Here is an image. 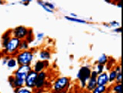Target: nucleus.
<instances>
[{
    "label": "nucleus",
    "mask_w": 123,
    "mask_h": 93,
    "mask_svg": "<svg viewBox=\"0 0 123 93\" xmlns=\"http://www.w3.org/2000/svg\"><path fill=\"white\" fill-rule=\"evenodd\" d=\"M20 41L21 40H20L19 39L12 36L7 44L4 48L5 54L10 55L12 56H14V54H15L14 57H15L19 51V48Z\"/></svg>",
    "instance_id": "nucleus-1"
},
{
    "label": "nucleus",
    "mask_w": 123,
    "mask_h": 93,
    "mask_svg": "<svg viewBox=\"0 0 123 93\" xmlns=\"http://www.w3.org/2000/svg\"><path fill=\"white\" fill-rule=\"evenodd\" d=\"M15 58L19 66L30 65L34 59V54L30 50L19 51Z\"/></svg>",
    "instance_id": "nucleus-2"
},
{
    "label": "nucleus",
    "mask_w": 123,
    "mask_h": 93,
    "mask_svg": "<svg viewBox=\"0 0 123 93\" xmlns=\"http://www.w3.org/2000/svg\"><path fill=\"white\" fill-rule=\"evenodd\" d=\"M30 65H23L19 66V67L15 71L13 76L15 78L21 80H25L27 76L32 70Z\"/></svg>",
    "instance_id": "nucleus-3"
},
{
    "label": "nucleus",
    "mask_w": 123,
    "mask_h": 93,
    "mask_svg": "<svg viewBox=\"0 0 123 93\" xmlns=\"http://www.w3.org/2000/svg\"><path fill=\"white\" fill-rule=\"evenodd\" d=\"M91 71L89 67H81L78 71L77 73V77L81 81V85L82 87H85L86 82L90 78Z\"/></svg>",
    "instance_id": "nucleus-4"
},
{
    "label": "nucleus",
    "mask_w": 123,
    "mask_h": 93,
    "mask_svg": "<svg viewBox=\"0 0 123 93\" xmlns=\"http://www.w3.org/2000/svg\"><path fill=\"white\" fill-rule=\"evenodd\" d=\"M28 31V28L26 27L23 26H18L12 29V35L20 40H25L27 35Z\"/></svg>",
    "instance_id": "nucleus-5"
},
{
    "label": "nucleus",
    "mask_w": 123,
    "mask_h": 93,
    "mask_svg": "<svg viewBox=\"0 0 123 93\" xmlns=\"http://www.w3.org/2000/svg\"><path fill=\"white\" fill-rule=\"evenodd\" d=\"M69 82V79L68 77H62L59 78L55 82L54 86V90L56 92L59 93L64 91V90L67 87Z\"/></svg>",
    "instance_id": "nucleus-6"
},
{
    "label": "nucleus",
    "mask_w": 123,
    "mask_h": 93,
    "mask_svg": "<svg viewBox=\"0 0 123 93\" xmlns=\"http://www.w3.org/2000/svg\"><path fill=\"white\" fill-rule=\"evenodd\" d=\"M37 73L35 72L32 69L27 76L25 80V85L28 89H34L35 86L36 81H37Z\"/></svg>",
    "instance_id": "nucleus-7"
},
{
    "label": "nucleus",
    "mask_w": 123,
    "mask_h": 93,
    "mask_svg": "<svg viewBox=\"0 0 123 93\" xmlns=\"http://www.w3.org/2000/svg\"><path fill=\"white\" fill-rule=\"evenodd\" d=\"M98 74L95 71L91 72L90 78L88 80L87 84V89L89 90L90 91H92L97 86V78L98 76Z\"/></svg>",
    "instance_id": "nucleus-8"
},
{
    "label": "nucleus",
    "mask_w": 123,
    "mask_h": 93,
    "mask_svg": "<svg viewBox=\"0 0 123 93\" xmlns=\"http://www.w3.org/2000/svg\"><path fill=\"white\" fill-rule=\"evenodd\" d=\"M46 78V73L44 71H42L37 74V81H36L35 88L37 89H40L43 87Z\"/></svg>",
    "instance_id": "nucleus-9"
},
{
    "label": "nucleus",
    "mask_w": 123,
    "mask_h": 93,
    "mask_svg": "<svg viewBox=\"0 0 123 93\" xmlns=\"http://www.w3.org/2000/svg\"><path fill=\"white\" fill-rule=\"evenodd\" d=\"M97 85L105 86L109 82L108 75L106 72H102V73L98 75L97 78Z\"/></svg>",
    "instance_id": "nucleus-10"
},
{
    "label": "nucleus",
    "mask_w": 123,
    "mask_h": 93,
    "mask_svg": "<svg viewBox=\"0 0 123 93\" xmlns=\"http://www.w3.org/2000/svg\"><path fill=\"white\" fill-rule=\"evenodd\" d=\"M47 61L38 60L35 63L33 67L32 70L35 72L39 73L40 72L43 71L44 69L47 67Z\"/></svg>",
    "instance_id": "nucleus-11"
},
{
    "label": "nucleus",
    "mask_w": 123,
    "mask_h": 93,
    "mask_svg": "<svg viewBox=\"0 0 123 93\" xmlns=\"http://www.w3.org/2000/svg\"><path fill=\"white\" fill-rule=\"evenodd\" d=\"M12 29H9L7 31H6L3 34L2 36V44L3 48H4L6 44H7V42H9V41L10 40V39L12 37Z\"/></svg>",
    "instance_id": "nucleus-12"
},
{
    "label": "nucleus",
    "mask_w": 123,
    "mask_h": 93,
    "mask_svg": "<svg viewBox=\"0 0 123 93\" xmlns=\"http://www.w3.org/2000/svg\"><path fill=\"white\" fill-rule=\"evenodd\" d=\"M6 65L9 68H14L16 67L18 65V63H17L15 57L10 56L8 61H7V63H6Z\"/></svg>",
    "instance_id": "nucleus-13"
},
{
    "label": "nucleus",
    "mask_w": 123,
    "mask_h": 93,
    "mask_svg": "<svg viewBox=\"0 0 123 93\" xmlns=\"http://www.w3.org/2000/svg\"><path fill=\"white\" fill-rule=\"evenodd\" d=\"M39 56L43 61H47L50 58V54L47 50H42L39 54Z\"/></svg>",
    "instance_id": "nucleus-14"
},
{
    "label": "nucleus",
    "mask_w": 123,
    "mask_h": 93,
    "mask_svg": "<svg viewBox=\"0 0 123 93\" xmlns=\"http://www.w3.org/2000/svg\"><path fill=\"white\" fill-rule=\"evenodd\" d=\"M34 39V33H33V30L31 28H28V33L27 35L26 38L25 40H26L28 42V44H30L31 42H33Z\"/></svg>",
    "instance_id": "nucleus-15"
},
{
    "label": "nucleus",
    "mask_w": 123,
    "mask_h": 93,
    "mask_svg": "<svg viewBox=\"0 0 123 93\" xmlns=\"http://www.w3.org/2000/svg\"><path fill=\"white\" fill-rule=\"evenodd\" d=\"M29 48V44L26 40H21L19 48V51H23V50H27Z\"/></svg>",
    "instance_id": "nucleus-16"
},
{
    "label": "nucleus",
    "mask_w": 123,
    "mask_h": 93,
    "mask_svg": "<svg viewBox=\"0 0 123 93\" xmlns=\"http://www.w3.org/2000/svg\"><path fill=\"white\" fill-rule=\"evenodd\" d=\"M106 90V86L97 85V87L93 90L92 93H103Z\"/></svg>",
    "instance_id": "nucleus-17"
},
{
    "label": "nucleus",
    "mask_w": 123,
    "mask_h": 93,
    "mask_svg": "<svg viewBox=\"0 0 123 93\" xmlns=\"http://www.w3.org/2000/svg\"><path fill=\"white\" fill-rule=\"evenodd\" d=\"M107 61H108V56L105 54L101 55L98 58V64H102V65H104V64L107 63Z\"/></svg>",
    "instance_id": "nucleus-18"
},
{
    "label": "nucleus",
    "mask_w": 123,
    "mask_h": 93,
    "mask_svg": "<svg viewBox=\"0 0 123 93\" xmlns=\"http://www.w3.org/2000/svg\"><path fill=\"white\" fill-rule=\"evenodd\" d=\"M65 19H67V20H70V21L72 22H75L76 23H82V24H85V23H86V21H85L84 20L81 19H78L77 18H72V17H70L68 16H65Z\"/></svg>",
    "instance_id": "nucleus-19"
},
{
    "label": "nucleus",
    "mask_w": 123,
    "mask_h": 93,
    "mask_svg": "<svg viewBox=\"0 0 123 93\" xmlns=\"http://www.w3.org/2000/svg\"><path fill=\"white\" fill-rule=\"evenodd\" d=\"M116 76H117V72L115 70H112L110 73V75L108 76V80L109 82H112L116 80Z\"/></svg>",
    "instance_id": "nucleus-20"
},
{
    "label": "nucleus",
    "mask_w": 123,
    "mask_h": 93,
    "mask_svg": "<svg viewBox=\"0 0 123 93\" xmlns=\"http://www.w3.org/2000/svg\"><path fill=\"white\" fill-rule=\"evenodd\" d=\"M37 4H38L39 5H40L41 7H42L43 9H44V10L45 11H46L47 12H50V13H52V12H53V11L52 10H50V9H49L48 7H47V6H45V5L44 4V2L43 1H37Z\"/></svg>",
    "instance_id": "nucleus-21"
},
{
    "label": "nucleus",
    "mask_w": 123,
    "mask_h": 93,
    "mask_svg": "<svg viewBox=\"0 0 123 93\" xmlns=\"http://www.w3.org/2000/svg\"><path fill=\"white\" fill-rule=\"evenodd\" d=\"M15 89L18 90L16 91V93H32V91L27 88L22 87L21 88H19V89Z\"/></svg>",
    "instance_id": "nucleus-22"
},
{
    "label": "nucleus",
    "mask_w": 123,
    "mask_h": 93,
    "mask_svg": "<svg viewBox=\"0 0 123 93\" xmlns=\"http://www.w3.org/2000/svg\"><path fill=\"white\" fill-rule=\"evenodd\" d=\"M113 90L115 93H121V84L117 83V85H115L113 88Z\"/></svg>",
    "instance_id": "nucleus-23"
},
{
    "label": "nucleus",
    "mask_w": 123,
    "mask_h": 93,
    "mask_svg": "<svg viewBox=\"0 0 123 93\" xmlns=\"http://www.w3.org/2000/svg\"><path fill=\"white\" fill-rule=\"evenodd\" d=\"M104 69V66L102 65V64H98L97 66V70L95 71L96 72H97L98 75H99V74L102 73L103 72Z\"/></svg>",
    "instance_id": "nucleus-24"
},
{
    "label": "nucleus",
    "mask_w": 123,
    "mask_h": 93,
    "mask_svg": "<svg viewBox=\"0 0 123 93\" xmlns=\"http://www.w3.org/2000/svg\"><path fill=\"white\" fill-rule=\"evenodd\" d=\"M121 72H118L117 73V76H116V82L117 83H121Z\"/></svg>",
    "instance_id": "nucleus-25"
},
{
    "label": "nucleus",
    "mask_w": 123,
    "mask_h": 93,
    "mask_svg": "<svg viewBox=\"0 0 123 93\" xmlns=\"http://www.w3.org/2000/svg\"><path fill=\"white\" fill-rule=\"evenodd\" d=\"M44 36V34L43 33H42V32L38 33L37 35V41H40L43 38Z\"/></svg>",
    "instance_id": "nucleus-26"
},
{
    "label": "nucleus",
    "mask_w": 123,
    "mask_h": 93,
    "mask_svg": "<svg viewBox=\"0 0 123 93\" xmlns=\"http://www.w3.org/2000/svg\"><path fill=\"white\" fill-rule=\"evenodd\" d=\"M44 4L45 5V6H47L49 9H50V10H52L55 9V6L53 5L52 4H51V3L48 2H44Z\"/></svg>",
    "instance_id": "nucleus-27"
},
{
    "label": "nucleus",
    "mask_w": 123,
    "mask_h": 93,
    "mask_svg": "<svg viewBox=\"0 0 123 93\" xmlns=\"http://www.w3.org/2000/svg\"><path fill=\"white\" fill-rule=\"evenodd\" d=\"M10 56H9L7 55L4 56V57L3 58L2 61V63L3 65H5V64H6V63H7V61H8V60L9 58H10Z\"/></svg>",
    "instance_id": "nucleus-28"
},
{
    "label": "nucleus",
    "mask_w": 123,
    "mask_h": 93,
    "mask_svg": "<svg viewBox=\"0 0 123 93\" xmlns=\"http://www.w3.org/2000/svg\"><path fill=\"white\" fill-rule=\"evenodd\" d=\"M110 24L112 25V26H114V27H117V26H119L120 24L118 22H116V21H113V22H110Z\"/></svg>",
    "instance_id": "nucleus-29"
},
{
    "label": "nucleus",
    "mask_w": 123,
    "mask_h": 93,
    "mask_svg": "<svg viewBox=\"0 0 123 93\" xmlns=\"http://www.w3.org/2000/svg\"><path fill=\"white\" fill-rule=\"evenodd\" d=\"M30 2V1H20L19 3H21L23 5H26V6H27L28 4H29Z\"/></svg>",
    "instance_id": "nucleus-30"
},
{
    "label": "nucleus",
    "mask_w": 123,
    "mask_h": 93,
    "mask_svg": "<svg viewBox=\"0 0 123 93\" xmlns=\"http://www.w3.org/2000/svg\"><path fill=\"white\" fill-rule=\"evenodd\" d=\"M114 31H115V32H121V28H116V29H114Z\"/></svg>",
    "instance_id": "nucleus-31"
},
{
    "label": "nucleus",
    "mask_w": 123,
    "mask_h": 93,
    "mask_svg": "<svg viewBox=\"0 0 123 93\" xmlns=\"http://www.w3.org/2000/svg\"><path fill=\"white\" fill-rule=\"evenodd\" d=\"M70 14H71V15H72V16L71 17H72V18H77V15H76V14H75L74 13H71Z\"/></svg>",
    "instance_id": "nucleus-32"
},
{
    "label": "nucleus",
    "mask_w": 123,
    "mask_h": 93,
    "mask_svg": "<svg viewBox=\"0 0 123 93\" xmlns=\"http://www.w3.org/2000/svg\"><path fill=\"white\" fill-rule=\"evenodd\" d=\"M4 1H0V5H2L3 4H4Z\"/></svg>",
    "instance_id": "nucleus-33"
},
{
    "label": "nucleus",
    "mask_w": 123,
    "mask_h": 93,
    "mask_svg": "<svg viewBox=\"0 0 123 93\" xmlns=\"http://www.w3.org/2000/svg\"><path fill=\"white\" fill-rule=\"evenodd\" d=\"M59 93H66V92L65 91H61V92H59Z\"/></svg>",
    "instance_id": "nucleus-34"
}]
</instances>
